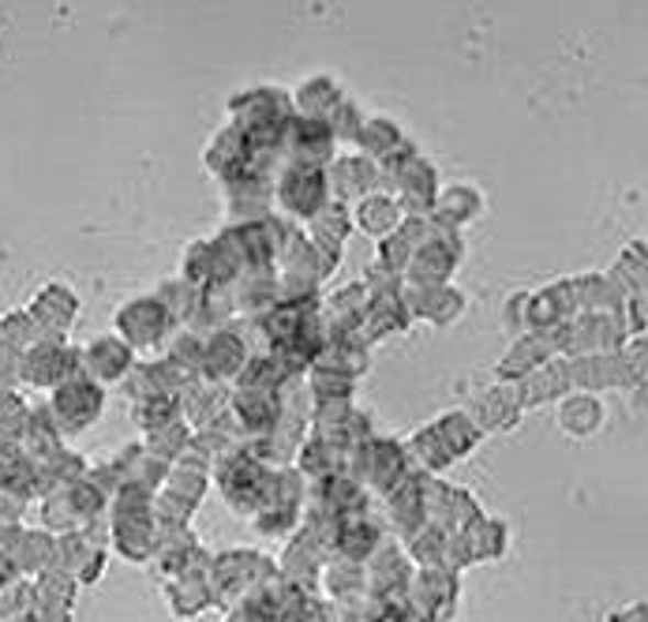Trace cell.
<instances>
[{
  "instance_id": "1",
  "label": "cell",
  "mask_w": 648,
  "mask_h": 622,
  "mask_svg": "<svg viewBox=\"0 0 648 622\" xmlns=\"http://www.w3.org/2000/svg\"><path fill=\"white\" fill-rule=\"evenodd\" d=\"M101 402H106V397H101V386L79 371V375L57 383V390H53V402H50L45 413H50L53 428H57L61 435H76V432L90 428V424L98 421Z\"/></svg>"
},
{
  "instance_id": "2",
  "label": "cell",
  "mask_w": 648,
  "mask_h": 622,
  "mask_svg": "<svg viewBox=\"0 0 648 622\" xmlns=\"http://www.w3.org/2000/svg\"><path fill=\"white\" fill-rule=\"evenodd\" d=\"M20 379L34 386H57L64 379L79 375V352L68 349L61 338H42L31 349L20 352Z\"/></svg>"
},
{
  "instance_id": "3",
  "label": "cell",
  "mask_w": 648,
  "mask_h": 622,
  "mask_svg": "<svg viewBox=\"0 0 648 622\" xmlns=\"http://www.w3.org/2000/svg\"><path fill=\"white\" fill-rule=\"evenodd\" d=\"M334 135L322 124L319 117H293L285 120L282 139H277V151L289 154L293 165H308V170H319V162H327L334 154Z\"/></svg>"
},
{
  "instance_id": "4",
  "label": "cell",
  "mask_w": 648,
  "mask_h": 622,
  "mask_svg": "<svg viewBox=\"0 0 648 622\" xmlns=\"http://www.w3.org/2000/svg\"><path fill=\"white\" fill-rule=\"evenodd\" d=\"M271 188L282 199V207L300 218H315L327 207V176L308 165H289L277 181H271Z\"/></svg>"
},
{
  "instance_id": "5",
  "label": "cell",
  "mask_w": 648,
  "mask_h": 622,
  "mask_svg": "<svg viewBox=\"0 0 648 622\" xmlns=\"http://www.w3.org/2000/svg\"><path fill=\"white\" fill-rule=\"evenodd\" d=\"M173 315L157 304V296H146V301H132L128 308L117 312V330L124 334V346L132 349H146L169 330Z\"/></svg>"
},
{
  "instance_id": "6",
  "label": "cell",
  "mask_w": 648,
  "mask_h": 622,
  "mask_svg": "<svg viewBox=\"0 0 648 622\" xmlns=\"http://www.w3.org/2000/svg\"><path fill=\"white\" fill-rule=\"evenodd\" d=\"M79 368L87 379L95 383H117L132 371V346H124L120 338H101L95 346H87L79 352Z\"/></svg>"
},
{
  "instance_id": "7",
  "label": "cell",
  "mask_w": 648,
  "mask_h": 622,
  "mask_svg": "<svg viewBox=\"0 0 648 622\" xmlns=\"http://www.w3.org/2000/svg\"><path fill=\"white\" fill-rule=\"evenodd\" d=\"M378 525L372 522V517H364V510H356V514H345V517H334V555H341V559H356L364 563L367 555L378 547Z\"/></svg>"
},
{
  "instance_id": "8",
  "label": "cell",
  "mask_w": 648,
  "mask_h": 622,
  "mask_svg": "<svg viewBox=\"0 0 648 622\" xmlns=\"http://www.w3.org/2000/svg\"><path fill=\"white\" fill-rule=\"evenodd\" d=\"M76 312H79V301L68 285H45L31 304V315L42 327L45 338H61V330H68V323L76 319Z\"/></svg>"
},
{
  "instance_id": "9",
  "label": "cell",
  "mask_w": 648,
  "mask_h": 622,
  "mask_svg": "<svg viewBox=\"0 0 648 622\" xmlns=\"http://www.w3.org/2000/svg\"><path fill=\"white\" fill-rule=\"evenodd\" d=\"M521 408H525V397H521V386L517 383H498L492 394H484V402H480V432H506L514 428L517 421H521Z\"/></svg>"
},
{
  "instance_id": "10",
  "label": "cell",
  "mask_w": 648,
  "mask_h": 622,
  "mask_svg": "<svg viewBox=\"0 0 648 622\" xmlns=\"http://www.w3.org/2000/svg\"><path fill=\"white\" fill-rule=\"evenodd\" d=\"M484 210V199H480V192L465 188V184H458V188L442 192L439 203H435V221H439V229H447L453 233L458 226H465Z\"/></svg>"
},
{
  "instance_id": "11",
  "label": "cell",
  "mask_w": 648,
  "mask_h": 622,
  "mask_svg": "<svg viewBox=\"0 0 648 622\" xmlns=\"http://www.w3.org/2000/svg\"><path fill=\"white\" fill-rule=\"evenodd\" d=\"M378 173L372 162H364V157H345V162H338V173L327 176V188H334L338 203H349V199H364L367 188H375Z\"/></svg>"
},
{
  "instance_id": "12",
  "label": "cell",
  "mask_w": 648,
  "mask_h": 622,
  "mask_svg": "<svg viewBox=\"0 0 648 622\" xmlns=\"http://www.w3.org/2000/svg\"><path fill=\"white\" fill-rule=\"evenodd\" d=\"M431 428L442 439V447H447L450 458H465V454L480 443V428L469 413H447L442 421H435Z\"/></svg>"
},
{
  "instance_id": "13",
  "label": "cell",
  "mask_w": 648,
  "mask_h": 622,
  "mask_svg": "<svg viewBox=\"0 0 648 622\" xmlns=\"http://www.w3.org/2000/svg\"><path fill=\"white\" fill-rule=\"evenodd\" d=\"M397 218H402V207H397V199H386V195H367V199H360L356 221H360V229H364V233L386 240V237L394 233Z\"/></svg>"
},
{
  "instance_id": "14",
  "label": "cell",
  "mask_w": 648,
  "mask_h": 622,
  "mask_svg": "<svg viewBox=\"0 0 648 622\" xmlns=\"http://www.w3.org/2000/svg\"><path fill=\"white\" fill-rule=\"evenodd\" d=\"M559 421L570 435H592L600 424H604V405H600L592 394H573L562 402Z\"/></svg>"
},
{
  "instance_id": "15",
  "label": "cell",
  "mask_w": 648,
  "mask_h": 622,
  "mask_svg": "<svg viewBox=\"0 0 648 622\" xmlns=\"http://www.w3.org/2000/svg\"><path fill=\"white\" fill-rule=\"evenodd\" d=\"M300 469L315 480L338 477V472H345V450H338L327 439H308L300 447Z\"/></svg>"
},
{
  "instance_id": "16",
  "label": "cell",
  "mask_w": 648,
  "mask_h": 622,
  "mask_svg": "<svg viewBox=\"0 0 648 622\" xmlns=\"http://www.w3.org/2000/svg\"><path fill=\"white\" fill-rule=\"evenodd\" d=\"M322 581H327L330 597L338 600H349V597H360V592H367V578H364V563L356 559H330L327 574H322Z\"/></svg>"
},
{
  "instance_id": "17",
  "label": "cell",
  "mask_w": 648,
  "mask_h": 622,
  "mask_svg": "<svg viewBox=\"0 0 648 622\" xmlns=\"http://www.w3.org/2000/svg\"><path fill=\"white\" fill-rule=\"evenodd\" d=\"M465 541H469L472 559H498V555L506 552V525L492 522V517H476V522L465 528Z\"/></svg>"
},
{
  "instance_id": "18",
  "label": "cell",
  "mask_w": 648,
  "mask_h": 622,
  "mask_svg": "<svg viewBox=\"0 0 648 622\" xmlns=\"http://www.w3.org/2000/svg\"><path fill=\"white\" fill-rule=\"evenodd\" d=\"M296 101H300V113H304V117H319V120H322V113H330V109H334L338 101H341L338 83L327 79V76L308 79V83L300 87V95H296Z\"/></svg>"
},
{
  "instance_id": "19",
  "label": "cell",
  "mask_w": 648,
  "mask_h": 622,
  "mask_svg": "<svg viewBox=\"0 0 648 622\" xmlns=\"http://www.w3.org/2000/svg\"><path fill=\"white\" fill-rule=\"evenodd\" d=\"M360 146H364L372 157H383L386 151H394L397 143H402V135H397V128L391 124V120L383 117H364V128L356 132Z\"/></svg>"
},
{
  "instance_id": "20",
  "label": "cell",
  "mask_w": 648,
  "mask_h": 622,
  "mask_svg": "<svg viewBox=\"0 0 648 622\" xmlns=\"http://www.w3.org/2000/svg\"><path fill=\"white\" fill-rule=\"evenodd\" d=\"M409 454H416V458L424 461V472H442L453 461L447 454V447H442V439L435 435V428L416 432L413 443H409Z\"/></svg>"
},
{
  "instance_id": "21",
  "label": "cell",
  "mask_w": 648,
  "mask_h": 622,
  "mask_svg": "<svg viewBox=\"0 0 648 622\" xmlns=\"http://www.w3.org/2000/svg\"><path fill=\"white\" fill-rule=\"evenodd\" d=\"M611 622H645V600H637V603H629V608L615 611Z\"/></svg>"
}]
</instances>
